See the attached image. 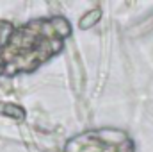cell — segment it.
Returning <instances> with one entry per match:
<instances>
[{"instance_id": "6da1fadb", "label": "cell", "mask_w": 153, "mask_h": 152, "mask_svg": "<svg viewBox=\"0 0 153 152\" xmlns=\"http://www.w3.org/2000/svg\"><path fill=\"white\" fill-rule=\"evenodd\" d=\"M2 72H5V63H4V59H0V74Z\"/></svg>"}]
</instances>
